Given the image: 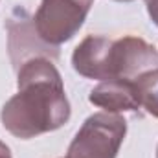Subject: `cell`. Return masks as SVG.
Segmentation results:
<instances>
[{"label":"cell","instance_id":"4","mask_svg":"<svg viewBox=\"0 0 158 158\" xmlns=\"http://www.w3.org/2000/svg\"><path fill=\"white\" fill-rule=\"evenodd\" d=\"M92 0H42L37 13V30L48 42L70 39L83 24Z\"/></svg>","mask_w":158,"mask_h":158},{"label":"cell","instance_id":"2","mask_svg":"<svg viewBox=\"0 0 158 158\" xmlns=\"http://www.w3.org/2000/svg\"><path fill=\"white\" fill-rule=\"evenodd\" d=\"M158 63L153 46L142 39L125 37L109 40L88 37L74 53V66L79 74L94 79H132V76Z\"/></svg>","mask_w":158,"mask_h":158},{"label":"cell","instance_id":"7","mask_svg":"<svg viewBox=\"0 0 158 158\" xmlns=\"http://www.w3.org/2000/svg\"><path fill=\"white\" fill-rule=\"evenodd\" d=\"M147 4H149V13H151V17L155 19V22L158 24V0H147Z\"/></svg>","mask_w":158,"mask_h":158},{"label":"cell","instance_id":"5","mask_svg":"<svg viewBox=\"0 0 158 158\" xmlns=\"http://www.w3.org/2000/svg\"><path fill=\"white\" fill-rule=\"evenodd\" d=\"M90 101L110 110H121V109L132 110L140 107L134 85L125 79H109V83L99 85L92 92Z\"/></svg>","mask_w":158,"mask_h":158},{"label":"cell","instance_id":"6","mask_svg":"<svg viewBox=\"0 0 158 158\" xmlns=\"http://www.w3.org/2000/svg\"><path fill=\"white\" fill-rule=\"evenodd\" d=\"M134 90H136V98L140 105H145V109L158 116V70L155 72H147L142 74L140 77H136Z\"/></svg>","mask_w":158,"mask_h":158},{"label":"cell","instance_id":"8","mask_svg":"<svg viewBox=\"0 0 158 158\" xmlns=\"http://www.w3.org/2000/svg\"><path fill=\"white\" fill-rule=\"evenodd\" d=\"M0 158H9V151H7V147H4L2 143H0Z\"/></svg>","mask_w":158,"mask_h":158},{"label":"cell","instance_id":"1","mask_svg":"<svg viewBox=\"0 0 158 158\" xmlns=\"http://www.w3.org/2000/svg\"><path fill=\"white\" fill-rule=\"evenodd\" d=\"M19 86L20 92L2 110L4 125L15 136L31 138L61 127L68 119V101L52 63L44 59L26 63L19 76Z\"/></svg>","mask_w":158,"mask_h":158},{"label":"cell","instance_id":"3","mask_svg":"<svg viewBox=\"0 0 158 158\" xmlns=\"http://www.w3.org/2000/svg\"><path fill=\"white\" fill-rule=\"evenodd\" d=\"M125 134V121L112 114H96L85 121L70 145L68 158H114Z\"/></svg>","mask_w":158,"mask_h":158}]
</instances>
